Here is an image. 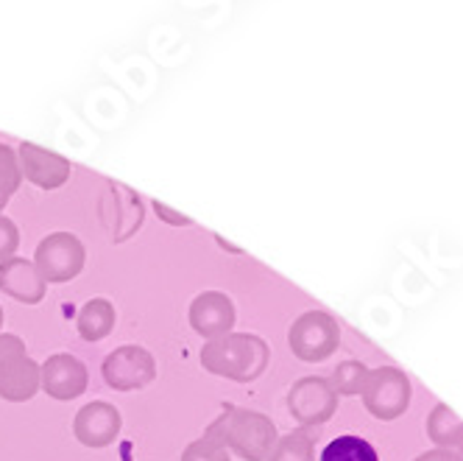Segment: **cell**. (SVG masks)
<instances>
[{"label":"cell","mask_w":463,"mask_h":461,"mask_svg":"<svg viewBox=\"0 0 463 461\" xmlns=\"http://www.w3.org/2000/svg\"><path fill=\"white\" fill-rule=\"evenodd\" d=\"M269 344L260 336L251 333H226L221 339H213L202 350V364L207 372L238 380V383H251L257 380L269 367Z\"/></svg>","instance_id":"1"},{"label":"cell","mask_w":463,"mask_h":461,"mask_svg":"<svg viewBox=\"0 0 463 461\" xmlns=\"http://www.w3.org/2000/svg\"><path fill=\"white\" fill-rule=\"evenodd\" d=\"M207 437L218 439L226 450L238 453L246 461H266L277 447V427L269 417L246 408H226L213 425Z\"/></svg>","instance_id":"2"},{"label":"cell","mask_w":463,"mask_h":461,"mask_svg":"<svg viewBox=\"0 0 463 461\" xmlns=\"http://www.w3.org/2000/svg\"><path fill=\"white\" fill-rule=\"evenodd\" d=\"M40 391V367L17 336L0 333V398L25 403Z\"/></svg>","instance_id":"3"},{"label":"cell","mask_w":463,"mask_h":461,"mask_svg":"<svg viewBox=\"0 0 463 461\" xmlns=\"http://www.w3.org/2000/svg\"><path fill=\"white\" fill-rule=\"evenodd\" d=\"M341 331L338 322L333 316H326L324 311H307L293 322L288 344L293 355H299L302 360H324L326 355H333L338 350Z\"/></svg>","instance_id":"4"},{"label":"cell","mask_w":463,"mask_h":461,"mask_svg":"<svg viewBox=\"0 0 463 461\" xmlns=\"http://www.w3.org/2000/svg\"><path fill=\"white\" fill-rule=\"evenodd\" d=\"M363 403L377 419H396L411 406V380L405 372L393 367H380L369 372V380L363 386Z\"/></svg>","instance_id":"5"},{"label":"cell","mask_w":463,"mask_h":461,"mask_svg":"<svg viewBox=\"0 0 463 461\" xmlns=\"http://www.w3.org/2000/svg\"><path fill=\"white\" fill-rule=\"evenodd\" d=\"M84 244L71 233H53L37 246L34 266L45 283H68L84 269Z\"/></svg>","instance_id":"6"},{"label":"cell","mask_w":463,"mask_h":461,"mask_svg":"<svg viewBox=\"0 0 463 461\" xmlns=\"http://www.w3.org/2000/svg\"><path fill=\"white\" fill-rule=\"evenodd\" d=\"M156 378V360L146 347L126 344L107 355L104 360V380L118 391L146 389Z\"/></svg>","instance_id":"7"},{"label":"cell","mask_w":463,"mask_h":461,"mask_svg":"<svg viewBox=\"0 0 463 461\" xmlns=\"http://www.w3.org/2000/svg\"><path fill=\"white\" fill-rule=\"evenodd\" d=\"M335 406H338V394L324 378H302L288 391V411L305 425L326 422L335 414Z\"/></svg>","instance_id":"8"},{"label":"cell","mask_w":463,"mask_h":461,"mask_svg":"<svg viewBox=\"0 0 463 461\" xmlns=\"http://www.w3.org/2000/svg\"><path fill=\"white\" fill-rule=\"evenodd\" d=\"M40 386L53 400H76L87 389V367L76 355L56 352L40 367Z\"/></svg>","instance_id":"9"},{"label":"cell","mask_w":463,"mask_h":461,"mask_svg":"<svg viewBox=\"0 0 463 461\" xmlns=\"http://www.w3.org/2000/svg\"><path fill=\"white\" fill-rule=\"evenodd\" d=\"M190 324L198 336H204L210 341L221 339L232 333V327H235V305L221 291H204L190 305Z\"/></svg>","instance_id":"10"},{"label":"cell","mask_w":463,"mask_h":461,"mask_svg":"<svg viewBox=\"0 0 463 461\" xmlns=\"http://www.w3.org/2000/svg\"><path fill=\"white\" fill-rule=\"evenodd\" d=\"M17 162H20V174L28 182H34L37 187H45V190L61 187L71 179V162L61 154L48 151L34 143H23L17 149Z\"/></svg>","instance_id":"11"},{"label":"cell","mask_w":463,"mask_h":461,"mask_svg":"<svg viewBox=\"0 0 463 461\" xmlns=\"http://www.w3.org/2000/svg\"><path fill=\"white\" fill-rule=\"evenodd\" d=\"M73 434L87 447H107L120 434V411L109 403H90L76 414Z\"/></svg>","instance_id":"12"},{"label":"cell","mask_w":463,"mask_h":461,"mask_svg":"<svg viewBox=\"0 0 463 461\" xmlns=\"http://www.w3.org/2000/svg\"><path fill=\"white\" fill-rule=\"evenodd\" d=\"M0 288H4L9 296H14L17 303L37 305V303H43L48 283L43 280L34 263H28L23 257H9L0 263Z\"/></svg>","instance_id":"13"},{"label":"cell","mask_w":463,"mask_h":461,"mask_svg":"<svg viewBox=\"0 0 463 461\" xmlns=\"http://www.w3.org/2000/svg\"><path fill=\"white\" fill-rule=\"evenodd\" d=\"M115 305L109 300H90L79 311V333L84 341H101L112 333L115 327Z\"/></svg>","instance_id":"14"},{"label":"cell","mask_w":463,"mask_h":461,"mask_svg":"<svg viewBox=\"0 0 463 461\" xmlns=\"http://www.w3.org/2000/svg\"><path fill=\"white\" fill-rule=\"evenodd\" d=\"M427 427H430V439L441 445V450L463 447V422L447 406H439L433 414H430Z\"/></svg>","instance_id":"15"},{"label":"cell","mask_w":463,"mask_h":461,"mask_svg":"<svg viewBox=\"0 0 463 461\" xmlns=\"http://www.w3.org/2000/svg\"><path fill=\"white\" fill-rule=\"evenodd\" d=\"M321 461H380V458H377V450L366 439L338 437L324 447Z\"/></svg>","instance_id":"16"},{"label":"cell","mask_w":463,"mask_h":461,"mask_svg":"<svg viewBox=\"0 0 463 461\" xmlns=\"http://www.w3.org/2000/svg\"><path fill=\"white\" fill-rule=\"evenodd\" d=\"M20 182H23V174H20L17 151L6 143H0V210L9 205Z\"/></svg>","instance_id":"17"},{"label":"cell","mask_w":463,"mask_h":461,"mask_svg":"<svg viewBox=\"0 0 463 461\" xmlns=\"http://www.w3.org/2000/svg\"><path fill=\"white\" fill-rule=\"evenodd\" d=\"M269 461H313V439L302 431L277 439Z\"/></svg>","instance_id":"18"},{"label":"cell","mask_w":463,"mask_h":461,"mask_svg":"<svg viewBox=\"0 0 463 461\" xmlns=\"http://www.w3.org/2000/svg\"><path fill=\"white\" fill-rule=\"evenodd\" d=\"M366 380H369V370L357 364V360H346V364L335 370V378L329 386H333L335 394H360Z\"/></svg>","instance_id":"19"},{"label":"cell","mask_w":463,"mask_h":461,"mask_svg":"<svg viewBox=\"0 0 463 461\" xmlns=\"http://www.w3.org/2000/svg\"><path fill=\"white\" fill-rule=\"evenodd\" d=\"M182 461H229V450L213 439V437H202L184 447Z\"/></svg>","instance_id":"20"},{"label":"cell","mask_w":463,"mask_h":461,"mask_svg":"<svg viewBox=\"0 0 463 461\" xmlns=\"http://www.w3.org/2000/svg\"><path fill=\"white\" fill-rule=\"evenodd\" d=\"M20 246V233H17V226L12 218L6 216H0V263L9 260Z\"/></svg>","instance_id":"21"},{"label":"cell","mask_w":463,"mask_h":461,"mask_svg":"<svg viewBox=\"0 0 463 461\" xmlns=\"http://www.w3.org/2000/svg\"><path fill=\"white\" fill-rule=\"evenodd\" d=\"M154 210H156V216H159V218H165V221L174 224V226H190V224H193L187 216H182V213L171 210L168 205H159V202H154Z\"/></svg>","instance_id":"22"},{"label":"cell","mask_w":463,"mask_h":461,"mask_svg":"<svg viewBox=\"0 0 463 461\" xmlns=\"http://www.w3.org/2000/svg\"><path fill=\"white\" fill-rule=\"evenodd\" d=\"M416 461H460V456H458V453H452V450H441V447H436V450L421 453Z\"/></svg>","instance_id":"23"},{"label":"cell","mask_w":463,"mask_h":461,"mask_svg":"<svg viewBox=\"0 0 463 461\" xmlns=\"http://www.w3.org/2000/svg\"><path fill=\"white\" fill-rule=\"evenodd\" d=\"M0 327H4V308H0Z\"/></svg>","instance_id":"24"},{"label":"cell","mask_w":463,"mask_h":461,"mask_svg":"<svg viewBox=\"0 0 463 461\" xmlns=\"http://www.w3.org/2000/svg\"><path fill=\"white\" fill-rule=\"evenodd\" d=\"M460 461H463V447H460Z\"/></svg>","instance_id":"25"}]
</instances>
